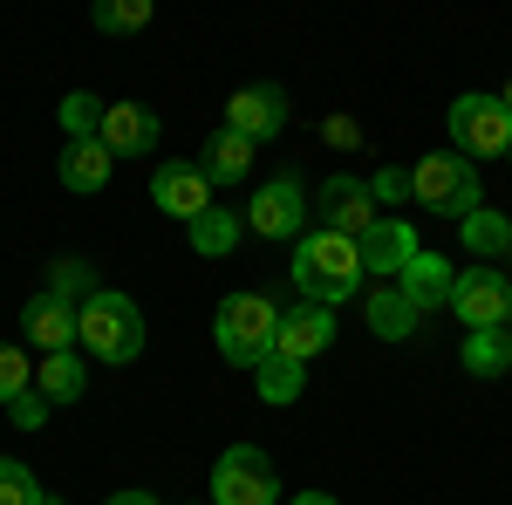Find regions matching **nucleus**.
Instances as JSON below:
<instances>
[{"label": "nucleus", "mask_w": 512, "mask_h": 505, "mask_svg": "<svg viewBox=\"0 0 512 505\" xmlns=\"http://www.w3.org/2000/svg\"><path fill=\"white\" fill-rule=\"evenodd\" d=\"M198 164H205L212 185H239V178L253 171V137H239L233 123H226L219 137H205V157H198Z\"/></svg>", "instance_id": "18"}, {"label": "nucleus", "mask_w": 512, "mask_h": 505, "mask_svg": "<svg viewBox=\"0 0 512 505\" xmlns=\"http://www.w3.org/2000/svg\"><path fill=\"white\" fill-rule=\"evenodd\" d=\"M110 164H117V151L103 144V137H76V144H62V185L69 192H103L110 185Z\"/></svg>", "instance_id": "16"}, {"label": "nucleus", "mask_w": 512, "mask_h": 505, "mask_svg": "<svg viewBox=\"0 0 512 505\" xmlns=\"http://www.w3.org/2000/svg\"><path fill=\"white\" fill-rule=\"evenodd\" d=\"M48 505H55V499H48Z\"/></svg>", "instance_id": "37"}, {"label": "nucleus", "mask_w": 512, "mask_h": 505, "mask_svg": "<svg viewBox=\"0 0 512 505\" xmlns=\"http://www.w3.org/2000/svg\"><path fill=\"white\" fill-rule=\"evenodd\" d=\"M103 110H110V103H96L89 89H69L55 117H62V130H69V144H76V137H96V130H103Z\"/></svg>", "instance_id": "26"}, {"label": "nucleus", "mask_w": 512, "mask_h": 505, "mask_svg": "<svg viewBox=\"0 0 512 505\" xmlns=\"http://www.w3.org/2000/svg\"><path fill=\"white\" fill-rule=\"evenodd\" d=\"M444 123H451V144L472 157V164L478 157H506L512 151V110L499 103V96H458Z\"/></svg>", "instance_id": "6"}, {"label": "nucleus", "mask_w": 512, "mask_h": 505, "mask_svg": "<svg viewBox=\"0 0 512 505\" xmlns=\"http://www.w3.org/2000/svg\"><path fill=\"white\" fill-rule=\"evenodd\" d=\"M274 335H280V308L267 294H226L212 314V349L233 369H260L274 355Z\"/></svg>", "instance_id": "3"}, {"label": "nucleus", "mask_w": 512, "mask_h": 505, "mask_svg": "<svg viewBox=\"0 0 512 505\" xmlns=\"http://www.w3.org/2000/svg\"><path fill=\"white\" fill-rule=\"evenodd\" d=\"M212 505H280V471L260 444H233L212 465Z\"/></svg>", "instance_id": "5"}, {"label": "nucleus", "mask_w": 512, "mask_h": 505, "mask_svg": "<svg viewBox=\"0 0 512 505\" xmlns=\"http://www.w3.org/2000/svg\"><path fill=\"white\" fill-rule=\"evenodd\" d=\"M499 103H506V110H512V82H506V89H499Z\"/></svg>", "instance_id": "35"}, {"label": "nucleus", "mask_w": 512, "mask_h": 505, "mask_svg": "<svg viewBox=\"0 0 512 505\" xmlns=\"http://www.w3.org/2000/svg\"><path fill=\"white\" fill-rule=\"evenodd\" d=\"M506 253H512V246H506Z\"/></svg>", "instance_id": "36"}, {"label": "nucleus", "mask_w": 512, "mask_h": 505, "mask_svg": "<svg viewBox=\"0 0 512 505\" xmlns=\"http://www.w3.org/2000/svg\"><path fill=\"white\" fill-rule=\"evenodd\" d=\"M451 280H458V267L451 260H437V253H417L410 267L396 273V287L417 301V308L431 314V308H451Z\"/></svg>", "instance_id": "17"}, {"label": "nucleus", "mask_w": 512, "mask_h": 505, "mask_svg": "<svg viewBox=\"0 0 512 505\" xmlns=\"http://www.w3.org/2000/svg\"><path fill=\"white\" fill-rule=\"evenodd\" d=\"M151 198H158V212L164 219H185L192 226L198 212H212V178H205V164H158L151 171Z\"/></svg>", "instance_id": "10"}, {"label": "nucleus", "mask_w": 512, "mask_h": 505, "mask_svg": "<svg viewBox=\"0 0 512 505\" xmlns=\"http://www.w3.org/2000/svg\"><path fill=\"white\" fill-rule=\"evenodd\" d=\"M328 144H342V151H355V144H362V130H355L349 117H328Z\"/></svg>", "instance_id": "32"}, {"label": "nucleus", "mask_w": 512, "mask_h": 505, "mask_svg": "<svg viewBox=\"0 0 512 505\" xmlns=\"http://www.w3.org/2000/svg\"><path fill=\"white\" fill-rule=\"evenodd\" d=\"M506 157H512V151H506Z\"/></svg>", "instance_id": "39"}, {"label": "nucleus", "mask_w": 512, "mask_h": 505, "mask_svg": "<svg viewBox=\"0 0 512 505\" xmlns=\"http://www.w3.org/2000/svg\"><path fill=\"white\" fill-rule=\"evenodd\" d=\"M246 226L260 239H301L308 226V192H301V178H267L253 205H246Z\"/></svg>", "instance_id": "8"}, {"label": "nucleus", "mask_w": 512, "mask_h": 505, "mask_svg": "<svg viewBox=\"0 0 512 505\" xmlns=\"http://www.w3.org/2000/svg\"><path fill=\"white\" fill-rule=\"evenodd\" d=\"M355 253H362V273H376V280H396V273H403L410 260H417V253H424V246H417V233H410V219H390V212H383L369 233L355 239Z\"/></svg>", "instance_id": "12"}, {"label": "nucleus", "mask_w": 512, "mask_h": 505, "mask_svg": "<svg viewBox=\"0 0 512 505\" xmlns=\"http://www.w3.org/2000/svg\"><path fill=\"white\" fill-rule=\"evenodd\" d=\"M35 389L48 396V403H76L82 389H89V369L76 362V349H55L35 362Z\"/></svg>", "instance_id": "20"}, {"label": "nucleus", "mask_w": 512, "mask_h": 505, "mask_svg": "<svg viewBox=\"0 0 512 505\" xmlns=\"http://www.w3.org/2000/svg\"><path fill=\"white\" fill-rule=\"evenodd\" d=\"M96 137H103V144H110L117 157H144V151H158V110H144V103H110Z\"/></svg>", "instance_id": "15"}, {"label": "nucleus", "mask_w": 512, "mask_h": 505, "mask_svg": "<svg viewBox=\"0 0 512 505\" xmlns=\"http://www.w3.org/2000/svg\"><path fill=\"white\" fill-rule=\"evenodd\" d=\"M458 239H465V253H506L512 246V219H499L492 205H478L458 219Z\"/></svg>", "instance_id": "24"}, {"label": "nucleus", "mask_w": 512, "mask_h": 505, "mask_svg": "<svg viewBox=\"0 0 512 505\" xmlns=\"http://www.w3.org/2000/svg\"><path fill=\"white\" fill-rule=\"evenodd\" d=\"M21 335H28V342H35L41 355L76 349V301H62L55 287H41L35 301L21 308Z\"/></svg>", "instance_id": "13"}, {"label": "nucleus", "mask_w": 512, "mask_h": 505, "mask_svg": "<svg viewBox=\"0 0 512 505\" xmlns=\"http://www.w3.org/2000/svg\"><path fill=\"white\" fill-rule=\"evenodd\" d=\"M21 389H35V362H21L14 342H0V403H14Z\"/></svg>", "instance_id": "29"}, {"label": "nucleus", "mask_w": 512, "mask_h": 505, "mask_svg": "<svg viewBox=\"0 0 512 505\" xmlns=\"http://www.w3.org/2000/svg\"><path fill=\"white\" fill-rule=\"evenodd\" d=\"M465 369L472 376H506L512 369V328H472L465 335Z\"/></svg>", "instance_id": "21"}, {"label": "nucleus", "mask_w": 512, "mask_h": 505, "mask_svg": "<svg viewBox=\"0 0 512 505\" xmlns=\"http://www.w3.org/2000/svg\"><path fill=\"white\" fill-rule=\"evenodd\" d=\"M185 233H192V253H205V260H226V253L239 246V219L226 212V205H212V212H198Z\"/></svg>", "instance_id": "22"}, {"label": "nucleus", "mask_w": 512, "mask_h": 505, "mask_svg": "<svg viewBox=\"0 0 512 505\" xmlns=\"http://www.w3.org/2000/svg\"><path fill=\"white\" fill-rule=\"evenodd\" d=\"M410 198H417L424 212H437V219H465V212L485 205V192H478V164L465 151L417 157V164H410Z\"/></svg>", "instance_id": "4"}, {"label": "nucleus", "mask_w": 512, "mask_h": 505, "mask_svg": "<svg viewBox=\"0 0 512 505\" xmlns=\"http://www.w3.org/2000/svg\"><path fill=\"white\" fill-rule=\"evenodd\" d=\"M506 328H512V321H506Z\"/></svg>", "instance_id": "38"}, {"label": "nucleus", "mask_w": 512, "mask_h": 505, "mask_svg": "<svg viewBox=\"0 0 512 505\" xmlns=\"http://www.w3.org/2000/svg\"><path fill=\"white\" fill-rule=\"evenodd\" d=\"M287 89L280 82H246V89H233V103H226V123H233L239 137H253V144H267V137H280L287 130Z\"/></svg>", "instance_id": "9"}, {"label": "nucleus", "mask_w": 512, "mask_h": 505, "mask_svg": "<svg viewBox=\"0 0 512 505\" xmlns=\"http://www.w3.org/2000/svg\"><path fill=\"white\" fill-rule=\"evenodd\" d=\"M151 14H158V0H96V7H89V21H96L103 35H144Z\"/></svg>", "instance_id": "25"}, {"label": "nucleus", "mask_w": 512, "mask_h": 505, "mask_svg": "<svg viewBox=\"0 0 512 505\" xmlns=\"http://www.w3.org/2000/svg\"><path fill=\"white\" fill-rule=\"evenodd\" d=\"M335 342V314L321 308H287L280 314V335H274V355H294V362H315L321 349Z\"/></svg>", "instance_id": "14"}, {"label": "nucleus", "mask_w": 512, "mask_h": 505, "mask_svg": "<svg viewBox=\"0 0 512 505\" xmlns=\"http://www.w3.org/2000/svg\"><path fill=\"white\" fill-rule=\"evenodd\" d=\"M103 505H158V499H151L144 485H130V492H110V499H103Z\"/></svg>", "instance_id": "33"}, {"label": "nucleus", "mask_w": 512, "mask_h": 505, "mask_svg": "<svg viewBox=\"0 0 512 505\" xmlns=\"http://www.w3.org/2000/svg\"><path fill=\"white\" fill-rule=\"evenodd\" d=\"M253 383L267 403H294L301 389H308V362H294V355H267L260 369H253Z\"/></svg>", "instance_id": "23"}, {"label": "nucleus", "mask_w": 512, "mask_h": 505, "mask_svg": "<svg viewBox=\"0 0 512 505\" xmlns=\"http://www.w3.org/2000/svg\"><path fill=\"white\" fill-rule=\"evenodd\" d=\"M451 314L465 328H506L512 321V280L499 267H465L451 280Z\"/></svg>", "instance_id": "7"}, {"label": "nucleus", "mask_w": 512, "mask_h": 505, "mask_svg": "<svg viewBox=\"0 0 512 505\" xmlns=\"http://www.w3.org/2000/svg\"><path fill=\"white\" fill-rule=\"evenodd\" d=\"M0 505H48L41 478L21 465V458H0Z\"/></svg>", "instance_id": "27"}, {"label": "nucleus", "mask_w": 512, "mask_h": 505, "mask_svg": "<svg viewBox=\"0 0 512 505\" xmlns=\"http://www.w3.org/2000/svg\"><path fill=\"white\" fill-rule=\"evenodd\" d=\"M7 424H21V430H41V424H48V396H41V389H21V396L7 403Z\"/></svg>", "instance_id": "30"}, {"label": "nucleus", "mask_w": 512, "mask_h": 505, "mask_svg": "<svg viewBox=\"0 0 512 505\" xmlns=\"http://www.w3.org/2000/svg\"><path fill=\"white\" fill-rule=\"evenodd\" d=\"M417 321H424V308H417L403 287H376V294H369V335L403 342V335H417Z\"/></svg>", "instance_id": "19"}, {"label": "nucleus", "mask_w": 512, "mask_h": 505, "mask_svg": "<svg viewBox=\"0 0 512 505\" xmlns=\"http://www.w3.org/2000/svg\"><path fill=\"white\" fill-rule=\"evenodd\" d=\"M315 205H321V226H328V233H349V239H362L383 219V205H376V192H369L362 178H328Z\"/></svg>", "instance_id": "11"}, {"label": "nucleus", "mask_w": 512, "mask_h": 505, "mask_svg": "<svg viewBox=\"0 0 512 505\" xmlns=\"http://www.w3.org/2000/svg\"><path fill=\"white\" fill-rule=\"evenodd\" d=\"M76 342L96 355V362L130 369V362L144 355V308H137L130 294H117V287H96L76 308Z\"/></svg>", "instance_id": "2"}, {"label": "nucleus", "mask_w": 512, "mask_h": 505, "mask_svg": "<svg viewBox=\"0 0 512 505\" xmlns=\"http://www.w3.org/2000/svg\"><path fill=\"white\" fill-rule=\"evenodd\" d=\"M362 253H355L349 233H301L294 239V287L308 294V301H321V308H335V301H355L362 294Z\"/></svg>", "instance_id": "1"}, {"label": "nucleus", "mask_w": 512, "mask_h": 505, "mask_svg": "<svg viewBox=\"0 0 512 505\" xmlns=\"http://www.w3.org/2000/svg\"><path fill=\"white\" fill-rule=\"evenodd\" d=\"M287 505H342V499H335V492H294Z\"/></svg>", "instance_id": "34"}, {"label": "nucleus", "mask_w": 512, "mask_h": 505, "mask_svg": "<svg viewBox=\"0 0 512 505\" xmlns=\"http://www.w3.org/2000/svg\"><path fill=\"white\" fill-rule=\"evenodd\" d=\"M48 287H55V294H62V301H89V294H96V267H89V260H55V267H48Z\"/></svg>", "instance_id": "28"}, {"label": "nucleus", "mask_w": 512, "mask_h": 505, "mask_svg": "<svg viewBox=\"0 0 512 505\" xmlns=\"http://www.w3.org/2000/svg\"><path fill=\"white\" fill-rule=\"evenodd\" d=\"M369 192H376V205H403L410 198V171H376Z\"/></svg>", "instance_id": "31"}]
</instances>
